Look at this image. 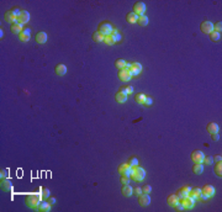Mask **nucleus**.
Segmentation results:
<instances>
[{
  "label": "nucleus",
  "instance_id": "f257e3e1",
  "mask_svg": "<svg viewBox=\"0 0 222 212\" xmlns=\"http://www.w3.org/2000/svg\"><path fill=\"white\" fill-rule=\"evenodd\" d=\"M41 200H42V196H39V195H37V194H30V195L26 196V205H27L30 208L37 210L39 202H41Z\"/></svg>",
  "mask_w": 222,
  "mask_h": 212
},
{
  "label": "nucleus",
  "instance_id": "f03ea898",
  "mask_svg": "<svg viewBox=\"0 0 222 212\" xmlns=\"http://www.w3.org/2000/svg\"><path fill=\"white\" fill-rule=\"evenodd\" d=\"M131 178H132L135 181H142L146 178V170L141 167H133L131 168Z\"/></svg>",
  "mask_w": 222,
  "mask_h": 212
},
{
  "label": "nucleus",
  "instance_id": "7ed1b4c3",
  "mask_svg": "<svg viewBox=\"0 0 222 212\" xmlns=\"http://www.w3.org/2000/svg\"><path fill=\"white\" fill-rule=\"evenodd\" d=\"M20 13H21V10L17 9V7L13 9V10H9V11H6L5 15H4V20L6 22L13 25V24H15L17 21V17H19Z\"/></svg>",
  "mask_w": 222,
  "mask_h": 212
},
{
  "label": "nucleus",
  "instance_id": "20e7f679",
  "mask_svg": "<svg viewBox=\"0 0 222 212\" xmlns=\"http://www.w3.org/2000/svg\"><path fill=\"white\" fill-rule=\"evenodd\" d=\"M200 30H201V31H203L204 33L210 35L211 32L214 31V24L211 22V21H209V20H205V21L201 22V25H200Z\"/></svg>",
  "mask_w": 222,
  "mask_h": 212
},
{
  "label": "nucleus",
  "instance_id": "39448f33",
  "mask_svg": "<svg viewBox=\"0 0 222 212\" xmlns=\"http://www.w3.org/2000/svg\"><path fill=\"white\" fill-rule=\"evenodd\" d=\"M145 11H146V4H145L143 1H137V3L133 5V13H135L137 16L145 15Z\"/></svg>",
  "mask_w": 222,
  "mask_h": 212
},
{
  "label": "nucleus",
  "instance_id": "423d86ee",
  "mask_svg": "<svg viewBox=\"0 0 222 212\" xmlns=\"http://www.w3.org/2000/svg\"><path fill=\"white\" fill-rule=\"evenodd\" d=\"M179 201L181 202V205L184 206V208H193L195 206V199H193L191 196H186L184 199H179Z\"/></svg>",
  "mask_w": 222,
  "mask_h": 212
},
{
  "label": "nucleus",
  "instance_id": "0eeeda50",
  "mask_svg": "<svg viewBox=\"0 0 222 212\" xmlns=\"http://www.w3.org/2000/svg\"><path fill=\"white\" fill-rule=\"evenodd\" d=\"M112 30H114V27H112V25H111L110 22H103L101 25H100L99 31L101 32L104 36H109V35H111V32H112Z\"/></svg>",
  "mask_w": 222,
  "mask_h": 212
},
{
  "label": "nucleus",
  "instance_id": "6e6552de",
  "mask_svg": "<svg viewBox=\"0 0 222 212\" xmlns=\"http://www.w3.org/2000/svg\"><path fill=\"white\" fill-rule=\"evenodd\" d=\"M204 158H205V154L201 152V150H194V152L191 153V160H193L194 163H203Z\"/></svg>",
  "mask_w": 222,
  "mask_h": 212
},
{
  "label": "nucleus",
  "instance_id": "1a4fd4ad",
  "mask_svg": "<svg viewBox=\"0 0 222 212\" xmlns=\"http://www.w3.org/2000/svg\"><path fill=\"white\" fill-rule=\"evenodd\" d=\"M201 193L210 199V197H212L215 195V187L212 185H210V184H206L203 189H201Z\"/></svg>",
  "mask_w": 222,
  "mask_h": 212
},
{
  "label": "nucleus",
  "instance_id": "9d476101",
  "mask_svg": "<svg viewBox=\"0 0 222 212\" xmlns=\"http://www.w3.org/2000/svg\"><path fill=\"white\" fill-rule=\"evenodd\" d=\"M28 21H30V14L26 11V10H21V13H20V15H19V17H17V22L25 25V24H27Z\"/></svg>",
  "mask_w": 222,
  "mask_h": 212
},
{
  "label": "nucleus",
  "instance_id": "9b49d317",
  "mask_svg": "<svg viewBox=\"0 0 222 212\" xmlns=\"http://www.w3.org/2000/svg\"><path fill=\"white\" fill-rule=\"evenodd\" d=\"M0 186H1L3 191H10L13 189V184H11V181H10L9 178H3L1 181H0Z\"/></svg>",
  "mask_w": 222,
  "mask_h": 212
},
{
  "label": "nucleus",
  "instance_id": "f8f14e48",
  "mask_svg": "<svg viewBox=\"0 0 222 212\" xmlns=\"http://www.w3.org/2000/svg\"><path fill=\"white\" fill-rule=\"evenodd\" d=\"M141 70H142V65H141L139 63L135 62V63H132V64H131L130 72H131V75H132V77H136V75H138V74L141 73Z\"/></svg>",
  "mask_w": 222,
  "mask_h": 212
},
{
  "label": "nucleus",
  "instance_id": "ddd939ff",
  "mask_svg": "<svg viewBox=\"0 0 222 212\" xmlns=\"http://www.w3.org/2000/svg\"><path fill=\"white\" fill-rule=\"evenodd\" d=\"M118 78L122 80V82H128L132 78L131 75V72L130 70H126V69H120V73H118Z\"/></svg>",
  "mask_w": 222,
  "mask_h": 212
},
{
  "label": "nucleus",
  "instance_id": "4468645a",
  "mask_svg": "<svg viewBox=\"0 0 222 212\" xmlns=\"http://www.w3.org/2000/svg\"><path fill=\"white\" fill-rule=\"evenodd\" d=\"M19 38H20V41H22V42L30 41V38H31V31H30V28H24L22 32L19 35Z\"/></svg>",
  "mask_w": 222,
  "mask_h": 212
},
{
  "label": "nucleus",
  "instance_id": "2eb2a0df",
  "mask_svg": "<svg viewBox=\"0 0 222 212\" xmlns=\"http://www.w3.org/2000/svg\"><path fill=\"white\" fill-rule=\"evenodd\" d=\"M138 202L141 206H148L150 204V197L149 194H143V195H139L138 196Z\"/></svg>",
  "mask_w": 222,
  "mask_h": 212
},
{
  "label": "nucleus",
  "instance_id": "dca6fc26",
  "mask_svg": "<svg viewBox=\"0 0 222 212\" xmlns=\"http://www.w3.org/2000/svg\"><path fill=\"white\" fill-rule=\"evenodd\" d=\"M118 173H120L121 175H127V176H130V175H131V167H130L128 164H121V165L118 167Z\"/></svg>",
  "mask_w": 222,
  "mask_h": 212
},
{
  "label": "nucleus",
  "instance_id": "f3484780",
  "mask_svg": "<svg viewBox=\"0 0 222 212\" xmlns=\"http://www.w3.org/2000/svg\"><path fill=\"white\" fill-rule=\"evenodd\" d=\"M127 96H128V95H127L125 91H121V90H118L115 97H116V101H117V103H120V104H124V103H126Z\"/></svg>",
  "mask_w": 222,
  "mask_h": 212
},
{
  "label": "nucleus",
  "instance_id": "a211bd4d",
  "mask_svg": "<svg viewBox=\"0 0 222 212\" xmlns=\"http://www.w3.org/2000/svg\"><path fill=\"white\" fill-rule=\"evenodd\" d=\"M51 204L48 202V201H42L41 200V202H39V205H38V211H42V212H48L49 210H51Z\"/></svg>",
  "mask_w": 222,
  "mask_h": 212
},
{
  "label": "nucleus",
  "instance_id": "6ab92c4d",
  "mask_svg": "<svg viewBox=\"0 0 222 212\" xmlns=\"http://www.w3.org/2000/svg\"><path fill=\"white\" fill-rule=\"evenodd\" d=\"M189 193H190V187L189 186H184V187H181L178 193H177V196L179 199H184V197L189 196Z\"/></svg>",
  "mask_w": 222,
  "mask_h": 212
},
{
  "label": "nucleus",
  "instance_id": "aec40b11",
  "mask_svg": "<svg viewBox=\"0 0 222 212\" xmlns=\"http://www.w3.org/2000/svg\"><path fill=\"white\" fill-rule=\"evenodd\" d=\"M22 30H24V25L22 24H20V22H15V24H13L11 25V31H13V33H17V35H20L22 32Z\"/></svg>",
  "mask_w": 222,
  "mask_h": 212
},
{
  "label": "nucleus",
  "instance_id": "412c9836",
  "mask_svg": "<svg viewBox=\"0 0 222 212\" xmlns=\"http://www.w3.org/2000/svg\"><path fill=\"white\" fill-rule=\"evenodd\" d=\"M46 41H47V33H46V32L41 31V32H38V33L36 35V42H37V43L42 45V43H45Z\"/></svg>",
  "mask_w": 222,
  "mask_h": 212
},
{
  "label": "nucleus",
  "instance_id": "4be33fe9",
  "mask_svg": "<svg viewBox=\"0 0 222 212\" xmlns=\"http://www.w3.org/2000/svg\"><path fill=\"white\" fill-rule=\"evenodd\" d=\"M206 128H207V132H209V133H211V135H214V133H218V129H220L218 125H217V123H215V122H211V123H209Z\"/></svg>",
  "mask_w": 222,
  "mask_h": 212
},
{
  "label": "nucleus",
  "instance_id": "5701e85b",
  "mask_svg": "<svg viewBox=\"0 0 222 212\" xmlns=\"http://www.w3.org/2000/svg\"><path fill=\"white\" fill-rule=\"evenodd\" d=\"M66 73H67V67L64 64H58L56 67V74L57 75L63 77V75H66Z\"/></svg>",
  "mask_w": 222,
  "mask_h": 212
},
{
  "label": "nucleus",
  "instance_id": "b1692460",
  "mask_svg": "<svg viewBox=\"0 0 222 212\" xmlns=\"http://www.w3.org/2000/svg\"><path fill=\"white\" fill-rule=\"evenodd\" d=\"M121 191H122V194H124L126 197H130L131 195L133 194V189L130 186V184L124 185V186H122V189H121Z\"/></svg>",
  "mask_w": 222,
  "mask_h": 212
},
{
  "label": "nucleus",
  "instance_id": "393cba45",
  "mask_svg": "<svg viewBox=\"0 0 222 212\" xmlns=\"http://www.w3.org/2000/svg\"><path fill=\"white\" fill-rule=\"evenodd\" d=\"M126 20H127L128 24H136L137 20H138V16L132 11V13H128V14L126 15Z\"/></svg>",
  "mask_w": 222,
  "mask_h": 212
},
{
  "label": "nucleus",
  "instance_id": "a878e982",
  "mask_svg": "<svg viewBox=\"0 0 222 212\" xmlns=\"http://www.w3.org/2000/svg\"><path fill=\"white\" fill-rule=\"evenodd\" d=\"M200 195H201V189L199 187H194V189H190V193H189V196H191L193 199H200Z\"/></svg>",
  "mask_w": 222,
  "mask_h": 212
},
{
  "label": "nucleus",
  "instance_id": "bb28decb",
  "mask_svg": "<svg viewBox=\"0 0 222 212\" xmlns=\"http://www.w3.org/2000/svg\"><path fill=\"white\" fill-rule=\"evenodd\" d=\"M167 201H168V205H169V206H173V207H174V206L179 202V197H178L177 195H170V196H168Z\"/></svg>",
  "mask_w": 222,
  "mask_h": 212
},
{
  "label": "nucleus",
  "instance_id": "cd10ccee",
  "mask_svg": "<svg viewBox=\"0 0 222 212\" xmlns=\"http://www.w3.org/2000/svg\"><path fill=\"white\" fill-rule=\"evenodd\" d=\"M104 38H105V36L100 31H96L93 33V39L95 42H104Z\"/></svg>",
  "mask_w": 222,
  "mask_h": 212
},
{
  "label": "nucleus",
  "instance_id": "c85d7f7f",
  "mask_svg": "<svg viewBox=\"0 0 222 212\" xmlns=\"http://www.w3.org/2000/svg\"><path fill=\"white\" fill-rule=\"evenodd\" d=\"M111 37H112V39H114V42L116 43V42H118V41H121V38H122V36L120 35V32L117 31V30H112V32H111V35H110Z\"/></svg>",
  "mask_w": 222,
  "mask_h": 212
},
{
  "label": "nucleus",
  "instance_id": "c756f323",
  "mask_svg": "<svg viewBox=\"0 0 222 212\" xmlns=\"http://www.w3.org/2000/svg\"><path fill=\"white\" fill-rule=\"evenodd\" d=\"M193 171L195 174H201L204 171V165L203 163H195V165L193 167Z\"/></svg>",
  "mask_w": 222,
  "mask_h": 212
},
{
  "label": "nucleus",
  "instance_id": "7c9ffc66",
  "mask_svg": "<svg viewBox=\"0 0 222 212\" xmlns=\"http://www.w3.org/2000/svg\"><path fill=\"white\" fill-rule=\"evenodd\" d=\"M137 24L139 26H147L148 25V17L146 15H142V16H138V20H137Z\"/></svg>",
  "mask_w": 222,
  "mask_h": 212
},
{
  "label": "nucleus",
  "instance_id": "2f4dec72",
  "mask_svg": "<svg viewBox=\"0 0 222 212\" xmlns=\"http://www.w3.org/2000/svg\"><path fill=\"white\" fill-rule=\"evenodd\" d=\"M215 174L217 176H222V163L221 161H216V164H215Z\"/></svg>",
  "mask_w": 222,
  "mask_h": 212
},
{
  "label": "nucleus",
  "instance_id": "473e14b6",
  "mask_svg": "<svg viewBox=\"0 0 222 212\" xmlns=\"http://www.w3.org/2000/svg\"><path fill=\"white\" fill-rule=\"evenodd\" d=\"M203 163H204L205 165H212V164H214V157H212V155H205Z\"/></svg>",
  "mask_w": 222,
  "mask_h": 212
},
{
  "label": "nucleus",
  "instance_id": "72a5a7b5",
  "mask_svg": "<svg viewBox=\"0 0 222 212\" xmlns=\"http://www.w3.org/2000/svg\"><path fill=\"white\" fill-rule=\"evenodd\" d=\"M210 38L212 39V41H220V39H221V32L212 31V32L210 33Z\"/></svg>",
  "mask_w": 222,
  "mask_h": 212
},
{
  "label": "nucleus",
  "instance_id": "f704fd0d",
  "mask_svg": "<svg viewBox=\"0 0 222 212\" xmlns=\"http://www.w3.org/2000/svg\"><path fill=\"white\" fill-rule=\"evenodd\" d=\"M145 99H146V95L145 94H137L136 95V101L138 103V104H141V105H143V103H145Z\"/></svg>",
  "mask_w": 222,
  "mask_h": 212
},
{
  "label": "nucleus",
  "instance_id": "c9c22d12",
  "mask_svg": "<svg viewBox=\"0 0 222 212\" xmlns=\"http://www.w3.org/2000/svg\"><path fill=\"white\" fill-rule=\"evenodd\" d=\"M125 64H126V62H125L124 59H117L116 62H115V67L118 68V69H124Z\"/></svg>",
  "mask_w": 222,
  "mask_h": 212
},
{
  "label": "nucleus",
  "instance_id": "e433bc0d",
  "mask_svg": "<svg viewBox=\"0 0 222 212\" xmlns=\"http://www.w3.org/2000/svg\"><path fill=\"white\" fill-rule=\"evenodd\" d=\"M104 43H105V45H107V46H112L115 42H114L112 37H111V36L109 35V36H105V38H104Z\"/></svg>",
  "mask_w": 222,
  "mask_h": 212
},
{
  "label": "nucleus",
  "instance_id": "4c0bfd02",
  "mask_svg": "<svg viewBox=\"0 0 222 212\" xmlns=\"http://www.w3.org/2000/svg\"><path fill=\"white\" fill-rule=\"evenodd\" d=\"M41 196L43 197V199H48L49 197V195H51V193H49V190L47 189V187H43V189H41Z\"/></svg>",
  "mask_w": 222,
  "mask_h": 212
},
{
  "label": "nucleus",
  "instance_id": "58836bf2",
  "mask_svg": "<svg viewBox=\"0 0 222 212\" xmlns=\"http://www.w3.org/2000/svg\"><path fill=\"white\" fill-rule=\"evenodd\" d=\"M128 165H130L131 168L137 167V165H138V160H137V158H130V160H128Z\"/></svg>",
  "mask_w": 222,
  "mask_h": 212
},
{
  "label": "nucleus",
  "instance_id": "ea45409f",
  "mask_svg": "<svg viewBox=\"0 0 222 212\" xmlns=\"http://www.w3.org/2000/svg\"><path fill=\"white\" fill-rule=\"evenodd\" d=\"M120 181H121V183H122L124 185H127V184H130L131 179H130V176H127V175H122V176H121V179H120Z\"/></svg>",
  "mask_w": 222,
  "mask_h": 212
},
{
  "label": "nucleus",
  "instance_id": "a19ab883",
  "mask_svg": "<svg viewBox=\"0 0 222 212\" xmlns=\"http://www.w3.org/2000/svg\"><path fill=\"white\" fill-rule=\"evenodd\" d=\"M152 104H153V100H152V97H150V96H146L143 105H145V106H150Z\"/></svg>",
  "mask_w": 222,
  "mask_h": 212
},
{
  "label": "nucleus",
  "instance_id": "79ce46f5",
  "mask_svg": "<svg viewBox=\"0 0 222 212\" xmlns=\"http://www.w3.org/2000/svg\"><path fill=\"white\" fill-rule=\"evenodd\" d=\"M150 191H152V187H150L149 185H145L142 187V193L143 194H150Z\"/></svg>",
  "mask_w": 222,
  "mask_h": 212
},
{
  "label": "nucleus",
  "instance_id": "37998d69",
  "mask_svg": "<svg viewBox=\"0 0 222 212\" xmlns=\"http://www.w3.org/2000/svg\"><path fill=\"white\" fill-rule=\"evenodd\" d=\"M221 30H222V24H221V22H217L216 25H214V31L221 32Z\"/></svg>",
  "mask_w": 222,
  "mask_h": 212
},
{
  "label": "nucleus",
  "instance_id": "c03bdc74",
  "mask_svg": "<svg viewBox=\"0 0 222 212\" xmlns=\"http://www.w3.org/2000/svg\"><path fill=\"white\" fill-rule=\"evenodd\" d=\"M9 171L6 170V169H1V170H0V176H1V179L3 178H9Z\"/></svg>",
  "mask_w": 222,
  "mask_h": 212
},
{
  "label": "nucleus",
  "instance_id": "a18cd8bd",
  "mask_svg": "<svg viewBox=\"0 0 222 212\" xmlns=\"http://www.w3.org/2000/svg\"><path fill=\"white\" fill-rule=\"evenodd\" d=\"M125 91H126L127 95L133 94V88H132V86H126V88H125Z\"/></svg>",
  "mask_w": 222,
  "mask_h": 212
},
{
  "label": "nucleus",
  "instance_id": "49530a36",
  "mask_svg": "<svg viewBox=\"0 0 222 212\" xmlns=\"http://www.w3.org/2000/svg\"><path fill=\"white\" fill-rule=\"evenodd\" d=\"M174 207H175V210H177V211H183V210H185V208H184V206L181 205L180 201H179V202H178V204H177Z\"/></svg>",
  "mask_w": 222,
  "mask_h": 212
},
{
  "label": "nucleus",
  "instance_id": "de8ad7c7",
  "mask_svg": "<svg viewBox=\"0 0 222 212\" xmlns=\"http://www.w3.org/2000/svg\"><path fill=\"white\" fill-rule=\"evenodd\" d=\"M133 194H136V195H141V194H142V189H141V187H136L135 190H133Z\"/></svg>",
  "mask_w": 222,
  "mask_h": 212
},
{
  "label": "nucleus",
  "instance_id": "09e8293b",
  "mask_svg": "<svg viewBox=\"0 0 222 212\" xmlns=\"http://www.w3.org/2000/svg\"><path fill=\"white\" fill-rule=\"evenodd\" d=\"M221 160H222L221 154H216V155L214 157V161H221Z\"/></svg>",
  "mask_w": 222,
  "mask_h": 212
},
{
  "label": "nucleus",
  "instance_id": "8fccbe9b",
  "mask_svg": "<svg viewBox=\"0 0 222 212\" xmlns=\"http://www.w3.org/2000/svg\"><path fill=\"white\" fill-rule=\"evenodd\" d=\"M211 138H212V141H215V142H216V141L220 139V136H218V133H214L212 136H211Z\"/></svg>",
  "mask_w": 222,
  "mask_h": 212
},
{
  "label": "nucleus",
  "instance_id": "3c124183",
  "mask_svg": "<svg viewBox=\"0 0 222 212\" xmlns=\"http://www.w3.org/2000/svg\"><path fill=\"white\" fill-rule=\"evenodd\" d=\"M48 202L51 204V205H54V204H56V199H54V197H51V196H49V197H48Z\"/></svg>",
  "mask_w": 222,
  "mask_h": 212
}]
</instances>
